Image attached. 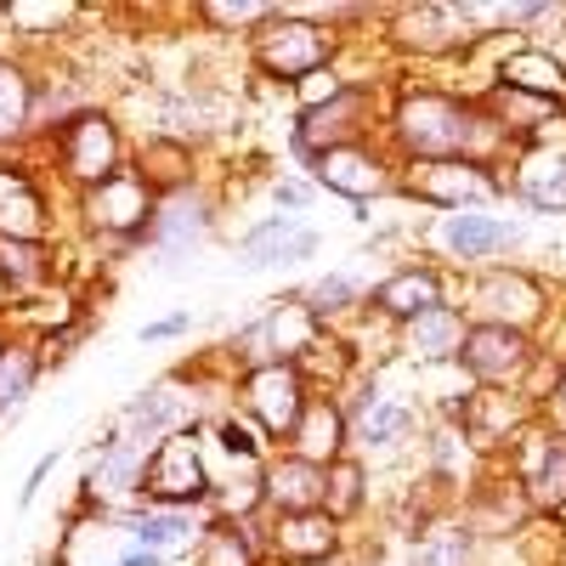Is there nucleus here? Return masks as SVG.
<instances>
[{"label":"nucleus","mask_w":566,"mask_h":566,"mask_svg":"<svg viewBox=\"0 0 566 566\" xmlns=\"http://www.w3.org/2000/svg\"><path fill=\"white\" fill-rule=\"evenodd\" d=\"M283 453H295V459H306V464H335V459H346L352 453V431H346V402L335 397V391H312V402H306V413H301V424L290 431V442H283Z\"/></svg>","instance_id":"393cba45"},{"label":"nucleus","mask_w":566,"mask_h":566,"mask_svg":"<svg viewBox=\"0 0 566 566\" xmlns=\"http://www.w3.org/2000/svg\"><path fill=\"white\" fill-rule=\"evenodd\" d=\"M187 424H199V413H193V402H187L181 391H176V380H159V386H148V391H136L125 408H119V419H114V431L119 437H130L136 448H159L165 437H176V431H187Z\"/></svg>","instance_id":"aec40b11"},{"label":"nucleus","mask_w":566,"mask_h":566,"mask_svg":"<svg viewBox=\"0 0 566 566\" xmlns=\"http://www.w3.org/2000/svg\"><path fill=\"white\" fill-rule=\"evenodd\" d=\"M431 306H448V272L431 266V261H408V266L386 272L368 290V312L380 323H391V328L413 323L419 312H431Z\"/></svg>","instance_id":"6ab92c4d"},{"label":"nucleus","mask_w":566,"mask_h":566,"mask_svg":"<svg viewBox=\"0 0 566 566\" xmlns=\"http://www.w3.org/2000/svg\"><path fill=\"white\" fill-rule=\"evenodd\" d=\"M386 148L397 165L476 159L488 170H504L522 154L470 91H442V85H397L386 108Z\"/></svg>","instance_id":"f257e3e1"},{"label":"nucleus","mask_w":566,"mask_h":566,"mask_svg":"<svg viewBox=\"0 0 566 566\" xmlns=\"http://www.w3.org/2000/svg\"><path fill=\"white\" fill-rule=\"evenodd\" d=\"M397 193L437 210V216H453V210H493L504 193V176L476 165V159H424V165H402L397 170Z\"/></svg>","instance_id":"6e6552de"},{"label":"nucleus","mask_w":566,"mask_h":566,"mask_svg":"<svg viewBox=\"0 0 566 566\" xmlns=\"http://www.w3.org/2000/svg\"><path fill=\"white\" fill-rule=\"evenodd\" d=\"M205 522H210V515H199V510H154V504H136L130 522H125V533H130V544L154 549L159 560H176V555H193Z\"/></svg>","instance_id":"cd10ccee"},{"label":"nucleus","mask_w":566,"mask_h":566,"mask_svg":"<svg viewBox=\"0 0 566 566\" xmlns=\"http://www.w3.org/2000/svg\"><path fill=\"white\" fill-rule=\"evenodd\" d=\"M544 419L555 424V431H566V363H560V380L549 386V402H544Z\"/></svg>","instance_id":"ea45409f"},{"label":"nucleus","mask_w":566,"mask_h":566,"mask_svg":"<svg viewBox=\"0 0 566 566\" xmlns=\"http://www.w3.org/2000/svg\"><path fill=\"white\" fill-rule=\"evenodd\" d=\"M142 504L210 515V504H216V470H210L205 424H187V431L165 437L148 453V470H142Z\"/></svg>","instance_id":"20e7f679"},{"label":"nucleus","mask_w":566,"mask_h":566,"mask_svg":"<svg viewBox=\"0 0 566 566\" xmlns=\"http://www.w3.org/2000/svg\"><path fill=\"white\" fill-rule=\"evenodd\" d=\"M397 57H453L464 45H476L459 18V0H424V7H391L386 34H380Z\"/></svg>","instance_id":"dca6fc26"},{"label":"nucleus","mask_w":566,"mask_h":566,"mask_svg":"<svg viewBox=\"0 0 566 566\" xmlns=\"http://www.w3.org/2000/svg\"><path fill=\"white\" fill-rule=\"evenodd\" d=\"M488 85H504V91H522V97H538V103L566 108V57L515 40V45H504V52H499Z\"/></svg>","instance_id":"a878e982"},{"label":"nucleus","mask_w":566,"mask_h":566,"mask_svg":"<svg viewBox=\"0 0 566 566\" xmlns=\"http://www.w3.org/2000/svg\"><path fill=\"white\" fill-rule=\"evenodd\" d=\"M52 277H57V244L52 239H0V290L12 301L52 290Z\"/></svg>","instance_id":"c756f323"},{"label":"nucleus","mask_w":566,"mask_h":566,"mask_svg":"<svg viewBox=\"0 0 566 566\" xmlns=\"http://www.w3.org/2000/svg\"><path fill=\"white\" fill-rule=\"evenodd\" d=\"M464 312L448 301V306H431V312H419L413 323L397 328V352L419 368H448L459 363V346H464Z\"/></svg>","instance_id":"bb28decb"},{"label":"nucleus","mask_w":566,"mask_h":566,"mask_svg":"<svg viewBox=\"0 0 566 566\" xmlns=\"http://www.w3.org/2000/svg\"><path fill=\"white\" fill-rule=\"evenodd\" d=\"M154 205L159 193L148 181H142L136 165L114 170L103 187H85V193H74V210L85 221L91 239H108V244H148V227H154Z\"/></svg>","instance_id":"1a4fd4ad"},{"label":"nucleus","mask_w":566,"mask_h":566,"mask_svg":"<svg viewBox=\"0 0 566 566\" xmlns=\"http://www.w3.org/2000/svg\"><path fill=\"white\" fill-rule=\"evenodd\" d=\"M40 374H45L40 340H12L7 352H0V419H12V413L34 397Z\"/></svg>","instance_id":"473e14b6"},{"label":"nucleus","mask_w":566,"mask_h":566,"mask_svg":"<svg viewBox=\"0 0 566 566\" xmlns=\"http://www.w3.org/2000/svg\"><path fill=\"white\" fill-rule=\"evenodd\" d=\"M504 193H515L538 216H566V142H527L522 154L504 165Z\"/></svg>","instance_id":"a211bd4d"},{"label":"nucleus","mask_w":566,"mask_h":566,"mask_svg":"<svg viewBox=\"0 0 566 566\" xmlns=\"http://www.w3.org/2000/svg\"><path fill=\"white\" fill-rule=\"evenodd\" d=\"M45 148L57 159V176L85 193V187H103L114 170L130 165V148H125V130L108 108H80L74 119H63L57 130H45Z\"/></svg>","instance_id":"423d86ee"},{"label":"nucleus","mask_w":566,"mask_h":566,"mask_svg":"<svg viewBox=\"0 0 566 566\" xmlns=\"http://www.w3.org/2000/svg\"><path fill=\"white\" fill-rule=\"evenodd\" d=\"M193 566H266L261 522H227V515H210L199 544H193Z\"/></svg>","instance_id":"7c9ffc66"},{"label":"nucleus","mask_w":566,"mask_h":566,"mask_svg":"<svg viewBox=\"0 0 566 566\" xmlns=\"http://www.w3.org/2000/svg\"><path fill=\"white\" fill-rule=\"evenodd\" d=\"M328 493V470L306 464L295 453H272L261 470V515H301V510H323Z\"/></svg>","instance_id":"b1692460"},{"label":"nucleus","mask_w":566,"mask_h":566,"mask_svg":"<svg viewBox=\"0 0 566 566\" xmlns=\"http://www.w3.org/2000/svg\"><path fill=\"white\" fill-rule=\"evenodd\" d=\"M142 470H148V448H136L130 437L108 431L97 464H91V476H85V499L97 510H114V504L136 510L142 504Z\"/></svg>","instance_id":"4be33fe9"},{"label":"nucleus","mask_w":566,"mask_h":566,"mask_svg":"<svg viewBox=\"0 0 566 566\" xmlns=\"http://www.w3.org/2000/svg\"><path fill=\"white\" fill-rule=\"evenodd\" d=\"M119 566H165L154 549H142V544H130V533H125V544H119Z\"/></svg>","instance_id":"a19ab883"},{"label":"nucleus","mask_w":566,"mask_h":566,"mask_svg":"<svg viewBox=\"0 0 566 566\" xmlns=\"http://www.w3.org/2000/svg\"><path fill=\"white\" fill-rule=\"evenodd\" d=\"M193 328V312H176V317H159V323H142V346H159V340H176V335H187Z\"/></svg>","instance_id":"58836bf2"},{"label":"nucleus","mask_w":566,"mask_h":566,"mask_svg":"<svg viewBox=\"0 0 566 566\" xmlns=\"http://www.w3.org/2000/svg\"><path fill=\"white\" fill-rule=\"evenodd\" d=\"M0 18L12 23V34H29V40H45L57 34L80 18V7H45V0H12V7H0Z\"/></svg>","instance_id":"e433bc0d"},{"label":"nucleus","mask_w":566,"mask_h":566,"mask_svg":"<svg viewBox=\"0 0 566 566\" xmlns=\"http://www.w3.org/2000/svg\"><path fill=\"white\" fill-rule=\"evenodd\" d=\"M424 239L459 272H476V266H493V255H510L522 244V227L510 216H493V210H453V216H437L424 227Z\"/></svg>","instance_id":"4468645a"},{"label":"nucleus","mask_w":566,"mask_h":566,"mask_svg":"<svg viewBox=\"0 0 566 566\" xmlns=\"http://www.w3.org/2000/svg\"><path fill=\"white\" fill-rule=\"evenodd\" d=\"M0 239H52V199L23 159L0 154Z\"/></svg>","instance_id":"5701e85b"},{"label":"nucleus","mask_w":566,"mask_h":566,"mask_svg":"<svg viewBox=\"0 0 566 566\" xmlns=\"http://www.w3.org/2000/svg\"><path fill=\"white\" fill-rule=\"evenodd\" d=\"M193 18L210 23V29H227V34L250 40L255 29H266L277 18V7H272V0H205V7H193Z\"/></svg>","instance_id":"c9c22d12"},{"label":"nucleus","mask_w":566,"mask_h":566,"mask_svg":"<svg viewBox=\"0 0 566 566\" xmlns=\"http://www.w3.org/2000/svg\"><path fill=\"white\" fill-rule=\"evenodd\" d=\"M34 108H40V74L23 57L0 52V154L23 148L34 136Z\"/></svg>","instance_id":"c85d7f7f"},{"label":"nucleus","mask_w":566,"mask_h":566,"mask_svg":"<svg viewBox=\"0 0 566 566\" xmlns=\"http://www.w3.org/2000/svg\"><path fill=\"white\" fill-rule=\"evenodd\" d=\"M448 419L464 431V442L476 448L482 459H499L515 437L527 431V424L538 419V408L522 397V391H493V386H470L453 408H448Z\"/></svg>","instance_id":"2eb2a0df"},{"label":"nucleus","mask_w":566,"mask_h":566,"mask_svg":"<svg viewBox=\"0 0 566 566\" xmlns=\"http://www.w3.org/2000/svg\"><path fill=\"white\" fill-rule=\"evenodd\" d=\"M216 232V199L205 193L199 181L176 187V193H159L154 205V227H148V250L159 266H181L187 255H199Z\"/></svg>","instance_id":"ddd939ff"},{"label":"nucleus","mask_w":566,"mask_h":566,"mask_svg":"<svg viewBox=\"0 0 566 566\" xmlns=\"http://www.w3.org/2000/svg\"><path fill=\"white\" fill-rule=\"evenodd\" d=\"M368 290H374V283H363L357 272H323V277H312V283H306V290H301L295 301L306 306V317H312V323L335 328L340 317L368 312Z\"/></svg>","instance_id":"2f4dec72"},{"label":"nucleus","mask_w":566,"mask_h":566,"mask_svg":"<svg viewBox=\"0 0 566 566\" xmlns=\"http://www.w3.org/2000/svg\"><path fill=\"white\" fill-rule=\"evenodd\" d=\"M323 250V232L306 227L301 216H261L255 227L239 232V261L250 272H266V266H295V261H312Z\"/></svg>","instance_id":"412c9836"},{"label":"nucleus","mask_w":566,"mask_h":566,"mask_svg":"<svg viewBox=\"0 0 566 566\" xmlns=\"http://www.w3.org/2000/svg\"><path fill=\"white\" fill-rule=\"evenodd\" d=\"M397 159L386 142H352V148H328L306 165V176L317 181V193H335V199H352V205H368V199H386L397 193Z\"/></svg>","instance_id":"f8f14e48"},{"label":"nucleus","mask_w":566,"mask_h":566,"mask_svg":"<svg viewBox=\"0 0 566 566\" xmlns=\"http://www.w3.org/2000/svg\"><path fill=\"white\" fill-rule=\"evenodd\" d=\"M346 402V431H352V453L368 464V459H386V453H402L419 431V408L408 397H397L380 374H363L352 386Z\"/></svg>","instance_id":"9d476101"},{"label":"nucleus","mask_w":566,"mask_h":566,"mask_svg":"<svg viewBox=\"0 0 566 566\" xmlns=\"http://www.w3.org/2000/svg\"><path fill=\"white\" fill-rule=\"evenodd\" d=\"M549 283L527 266H510V261H493V266H476L464 272V323H499V328H522V335L538 340V328L549 317Z\"/></svg>","instance_id":"7ed1b4c3"},{"label":"nucleus","mask_w":566,"mask_h":566,"mask_svg":"<svg viewBox=\"0 0 566 566\" xmlns=\"http://www.w3.org/2000/svg\"><path fill=\"white\" fill-rule=\"evenodd\" d=\"M352 142H386V114L374 103V80H346V91L323 108L295 114L290 125V154L306 170L328 148H352Z\"/></svg>","instance_id":"39448f33"},{"label":"nucleus","mask_w":566,"mask_h":566,"mask_svg":"<svg viewBox=\"0 0 566 566\" xmlns=\"http://www.w3.org/2000/svg\"><path fill=\"white\" fill-rule=\"evenodd\" d=\"M261 549H266V566H323L346 549V527L328 510L261 515Z\"/></svg>","instance_id":"f3484780"},{"label":"nucleus","mask_w":566,"mask_h":566,"mask_svg":"<svg viewBox=\"0 0 566 566\" xmlns=\"http://www.w3.org/2000/svg\"><path fill=\"white\" fill-rule=\"evenodd\" d=\"M312 199H317V181H312V176H277V181H272V205H277L283 216H301Z\"/></svg>","instance_id":"4c0bfd02"},{"label":"nucleus","mask_w":566,"mask_h":566,"mask_svg":"<svg viewBox=\"0 0 566 566\" xmlns=\"http://www.w3.org/2000/svg\"><path fill=\"white\" fill-rule=\"evenodd\" d=\"M408 566H476V533L470 527H431L408 549Z\"/></svg>","instance_id":"f704fd0d"},{"label":"nucleus","mask_w":566,"mask_h":566,"mask_svg":"<svg viewBox=\"0 0 566 566\" xmlns=\"http://www.w3.org/2000/svg\"><path fill=\"white\" fill-rule=\"evenodd\" d=\"M340 45H346V34H335L328 23H317V18H306V12H295V7H277V18L250 34V63H255L266 80H277V85L295 91L301 80L335 69Z\"/></svg>","instance_id":"f03ea898"},{"label":"nucleus","mask_w":566,"mask_h":566,"mask_svg":"<svg viewBox=\"0 0 566 566\" xmlns=\"http://www.w3.org/2000/svg\"><path fill=\"white\" fill-rule=\"evenodd\" d=\"M323 510L335 515L340 527H346V522H357V515L368 510V464H363L357 453H346V459L328 464V493H323Z\"/></svg>","instance_id":"72a5a7b5"},{"label":"nucleus","mask_w":566,"mask_h":566,"mask_svg":"<svg viewBox=\"0 0 566 566\" xmlns=\"http://www.w3.org/2000/svg\"><path fill=\"white\" fill-rule=\"evenodd\" d=\"M544 346L533 335H522V328H499V323H470L464 328V346H459V374L470 386H493V391H533L538 368H544ZM533 402V397H527ZM538 408V402H533Z\"/></svg>","instance_id":"0eeeda50"},{"label":"nucleus","mask_w":566,"mask_h":566,"mask_svg":"<svg viewBox=\"0 0 566 566\" xmlns=\"http://www.w3.org/2000/svg\"><path fill=\"white\" fill-rule=\"evenodd\" d=\"M306 402H312V386H306V374L295 363H261V368L239 374V413L255 424L272 448L290 442V431L301 424Z\"/></svg>","instance_id":"9b49d317"}]
</instances>
